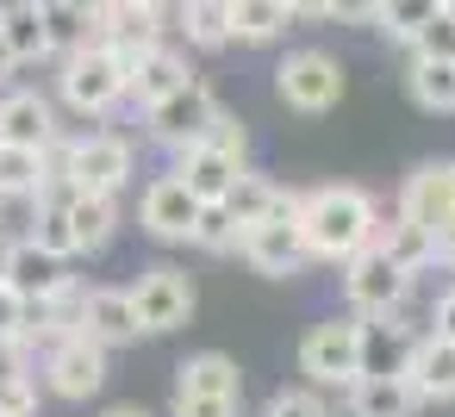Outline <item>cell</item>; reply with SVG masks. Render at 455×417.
<instances>
[{
    "instance_id": "8d00e7d4",
    "label": "cell",
    "mask_w": 455,
    "mask_h": 417,
    "mask_svg": "<svg viewBox=\"0 0 455 417\" xmlns=\"http://www.w3.org/2000/svg\"><path fill=\"white\" fill-rule=\"evenodd\" d=\"M206 144H219V150H231V156H250V131H243L231 113H219V125L206 131Z\"/></svg>"
},
{
    "instance_id": "d6a6232c",
    "label": "cell",
    "mask_w": 455,
    "mask_h": 417,
    "mask_svg": "<svg viewBox=\"0 0 455 417\" xmlns=\"http://www.w3.org/2000/svg\"><path fill=\"white\" fill-rule=\"evenodd\" d=\"M405 57H449V63H455V7H443V13L405 44Z\"/></svg>"
},
{
    "instance_id": "277c9868",
    "label": "cell",
    "mask_w": 455,
    "mask_h": 417,
    "mask_svg": "<svg viewBox=\"0 0 455 417\" xmlns=\"http://www.w3.org/2000/svg\"><path fill=\"white\" fill-rule=\"evenodd\" d=\"M132 144L113 138V131H82V138H63V181L69 193H119L132 181Z\"/></svg>"
},
{
    "instance_id": "44dd1931",
    "label": "cell",
    "mask_w": 455,
    "mask_h": 417,
    "mask_svg": "<svg viewBox=\"0 0 455 417\" xmlns=\"http://www.w3.org/2000/svg\"><path fill=\"white\" fill-rule=\"evenodd\" d=\"M63 206H69V224H76V249L82 256H100L119 237V193H63Z\"/></svg>"
},
{
    "instance_id": "e575fe53",
    "label": "cell",
    "mask_w": 455,
    "mask_h": 417,
    "mask_svg": "<svg viewBox=\"0 0 455 417\" xmlns=\"http://www.w3.org/2000/svg\"><path fill=\"white\" fill-rule=\"evenodd\" d=\"M0 417H38V380L32 374L0 380Z\"/></svg>"
},
{
    "instance_id": "7402d4cb",
    "label": "cell",
    "mask_w": 455,
    "mask_h": 417,
    "mask_svg": "<svg viewBox=\"0 0 455 417\" xmlns=\"http://www.w3.org/2000/svg\"><path fill=\"white\" fill-rule=\"evenodd\" d=\"M374 243L399 262V268H411V274H424V268H436V256H443V237L430 231V224H418V218H405V212H393L380 231H374Z\"/></svg>"
},
{
    "instance_id": "603a6c76",
    "label": "cell",
    "mask_w": 455,
    "mask_h": 417,
    "mask_svg": "<svg viewBox=\"0 0 455 417\" xmlns=\"http://www.w3.org/2000/svg\"><path fill=\"white\" fill-rule=\"evenodd\" d=\"M0 32H7L20 63H44L51 51V20H44V0H0Z\"/></svg>"
},
{
    "instance_id": "1f68e13d",
    "label": "cell",
    "mask_w": 455,
    "mask_h": 417,
    "mask_svg": "<svg viewBox=\"0 0 455 417\" xmlns=\"http://www.w3.org/2000/svg\"><path fill=\"white\" fill-rule=\"evenodd\" d=\"M44 20H51V51H57V57H69V51L94 44V26L69 7V0H44Z\"/></svg>"
},
{
    "instance_id": "d6986e66",
    "label": "cell",
    "mask_w": 455,
    "mask_h": 417,
    "mask_svg": "<svg viewBox=\"0 0 455 417\" xmlns=\"http://www.w3.org/2000/svg\"><path fill=\"white\" fill-rule=\"evenodd\" d=\"M405 380L418 386L424 405H449L455 398V336H443V330L418 336V349L405 361Z\"/></svg>"
},
{
    "instance_id": "5bb4252c",
    "label": "cell",
    "mask_w": 455,
    "mask_h": 417,
    "mask_svg": "<svg viewBox=\"0 0 455 417\" xmlns=\"http://www.w3.org/2000/svg\"><path fill=\"white\" fill-rule=\"evenodd\" d=\"M7 287L32 305V299H57V293H69V287H76V274H69V256H51V249H38L32 237H13Z\"/></svg>"
},
{
    "instance_id": "5b68a950",
    "label": "cell",
    "mask_w": 455,
    "mask_h": 417,
    "mask_svg": "<svg viewBox=\"0 0 455 417\" xmlns=\"http://www.w3.org/2000/svg\"><path fill=\"white\" fill-rule=\"evenodd\" d=\"M299 374L312 386H355L362 380V324L355 318H324L299 336Z\"/></svg>"
},
{
    "instance_id": "8992f818",
    "label": "cell",
    "mask_w": 455,
    "mask_h": 417,
    "mask_svg": "<svg viewBox=\"0 0 455 417\" xmlns=\"http://www.w3.org/2000/svg\"><path fill=\"white\" fill-rule=\"evenodd\" d=\"M219 100H212V88L206 82H181L175 94H163L156 106H144V125H150V138L163 144V150H188V144H206V131L219 125Z\"/></svg>"
},
{
    "instance_id": "2e32d148",
    "label": "cell",
    "mask_w": 455,
    "mask_h": 417,
    "mask_svg": "<svg viewBox=\"0 0 455 417\" xmlns=\"http://www.w3.org/2000/svg\"><path fill=\"white\" fill-rule=\"evenodd\" d=\"M82 330L107 349H125L138 342V311H132V287H88L82 293Z\"/></svg>"
},
{
    "instance_id": "836d02e7",
    "label": "cell",
    "mask_w": 455,
    "mask_h": 417,
    "mask_svg": "<svg viewBox=\"0 0 455 417\" xmlns=\"http://www.w3.org/2000/svg\"><path fill=\"white\" fill-rule=\"evenodd\" d=\"M262 417H331V411H324L318 392H306V386H281V392L262 405Z\"/></svg>"
},
{
    "instance_id": "ba28073f",
    "label": "cell",
    "mask_w": 455,
    "mask_h": 417,
    "mask_svg": "<svg viewBox=\"0 0 455 417\" xmlns=\"http://www.w3.org/2000/svg\"><path fill=\"white\" fill-rule=\"evenodd\" d=\"M132 311H138V330H144V336H169V330H181V324L194 318V280H188L181 268L156 262V268L138 274Z\"/></svg>"
},
{
    "instance_id": "52a82bcc",
    "label": "cell",
    "mask_w": 455,
    "mask_h": 417,
    "mask_svg": "<svg viewBox=\"0 0 455 417\" xmlns=\"http://www.w3.org/2000/svg\"><path fill=\"white\" fill-rule=\"evenodd\" d=\"M275 94L293 113H331L343 100V63L331 51H287L275 69Z\"/></svg>"
},
{
    "instance_id": "d4e9b609",
    "label": "cell",
    "mask_w": 455,
    "mask_h": 417,
    "mask_svg": "<svg viewBox=\"0 0 455 417\" xmlns=\"http://www.w3.org/2000/svg\"><path fill=\"white\" fill-rule=\"evenodd\" d=\"M175 32L188 51H225L231 44V0H175Z\"/></svg>"
},
{
    "instance_id": "9c48e42d",
    "label": "cell",
    "mask_w": 455,
    "mask_h": 417,
    "mask_svg": "<svg viewBox=\"0 0 455 417\" xmlns=\"http://www.w3.org/2000/svg\"><path fill=\"white\" fill-rule=\"evenodd\" d=\"M107 342H94L88 330H76V336H63L57 349H44V386L57 392V398H69V405H82V398H94L100 386H107Z\"/></svg>"
},
{
    "instance_id": "b9f144b4",
    "label": "cell",
    "mask_w": 455,
    "mask_h": 417,
    "mask_svg": "<svg viewBox=\"0 0 455 417\" xmlns=\"http://www.w3.org/2000/svg\"><path fill=\"white\" fill-rule=\"evenodd\" d=\"M20 69H26V63L13 57V44H7V32H0V88H7V82H13Z\"/></svg>"
},
{
    "instance_id": "7dc6e473",
    "label": "cell",
    "mask_w": 455,
    "mask_h": 417,
    "mask_svg": "<svg viewBox=\"0 0 455 417\" xmlns=\"http://www.w3.org/2000/svg\"><path fill=\"white\" fill-rule=\"evenodd\" d=\"M443 7H455V0H443Z\"/></svg>"
},
{
    "instance_id": "6da1fadb",
    "label": "cell",
    "mask_w": 455,
    "mask_h": 417,
    "mask_svg": "<svg viewBox=\"0 0 455 417\" xmlns=\"http://www.w3.org/2000/svg\"><path fill=\"white\" fill-rule=\"evenodd\" d=\"M293 218H299V231H306V243H312L318 262H349V256L368 249L374 231H380V206H374L362 187H349V181L306 187Z\"/></svg>"
},
{
    "instance_id": "4316f807",
    "label": "cell",
    "mask_w": 455,
    "mask_h": 417,
    "mask_svg": "<svg viewBox=\"0 0 455 417\" xmlns=\"http://www.w3.org/2000/svg\"><path fill=\"white\" fill-rule=\"evenodd\" d=\"M287 26H293L287 0H231V44L262 51V44H275Z\"/></svg>"
},
{
    "instance_id": "f1b7e54d",
    "label": "cell",
    "mask_w": 455,
    "mask_h": 417,
    "mask_svg": "<svg viewBox=\"0 0 455 417\" xmlns=\"http://www.w3.org/2000/svg\"><path fill=\"white\" fill-rule=\"evenodd\" d=\"M38 249H51V256H82L76 249V224H69V206H63V193L57 200H38V212H32V231H26Z\"/></svg>"
},
{
    "instance_id": "4fadbf2b",
    "label": "cell",
    "mask_w": 455,
    "mask_h": 417,
    "mask_svg": "<svg viewBox=\"0 0 455 417\" xmlns=\"http://www.w3.org/2000/svg\"><path fill=\"white\" fill-rule=\"evenodd\" d=\"M94 44H107L119 63L138 69V57L163 44V13L138 7V0H107V13H100V26H94Z\"/></svg>"
},
{
    "instance_id": "484cf974",
    "label": "cell",
    "mask_w": 455,
    "mask_h": 417,
    "mask_svg": "<svg viewBox=\"0 0 455 417\" xmlns=\"http://www.w3.org/2000/svg\"><path fill=\"white\" fill-rule=\"evenodd\" d=\"M181 82H194V75H188V57L169 51V44H156V51H144L138 69H132V100H138V106H156V100L175 94Z\"/></svg>"
},
{
    "instance_id": "8fae6325",
    "label": "cell",
    "mask_w": 455,
    "mask_h": 417,
    "mask_svg": "<svg viewBox=\"0 0 455 417\" xmlns=\"http://www.w3.org/2000/svg\"><path fill=\"white\" fill-rule=\"evenodd\" d=\"M200 206H206V200L169 169V175H156V181L144 187V200H138V224H144L156 243H194Z\"/></svg>"
},
{
    "instance_id": "9a60e30c",
    "label": "cell",
    "mask_w": 455,
    "mask_h": 417,
    "mask_svg": "<svg viewBox=\"0 0 455 417\" xmlns=\"http://www.w3.org/2000/svg\"><path fill=\"white\" fill-rule=\"evenodd\" d=\"M243 169H250V156H231V150H219V144H188V150H175V175H181L206 206L225 200Z\"/></svg>"
},
{
    "instance_id": "83f0119b",
    "label": "cell",
    "mask_w": 455,
    "mask_h": 417,
    "mask_svg": "<svg viewBox=\"0 0 455 417\" xmlns=\"http://www.w3.org/2000/svg\"><path fill=\"white\" fill-rule=\"evenodd\" d=\"M405 94H411L424 113H455V63H449V57H411Z\"/></svg>"
},
{
    "instance_id": "4dcf8cb0",
    "label": "cell",
    "mask_w": 455,
    "mask_h": 417,
    "mask_svg": "<svg viewBox=\"0 0 455 417\" xmlns=\"http://www.w3.org/2000/svg\"><path fill=\"white\" fill-rule=\"evenodd\" d=\"M237 243H243V224L231 218V206H225V200L200 206V224H194V249H206V256H231Z\"/></svg>"
},
{
    "instance_id": "cb8c5ba5",
    "label": "cell",
    "mask_w": 455,
    "mask_h": 417,
    "mask_svg": "<svg viewBox=\"0 0 455 417\" xmlns=\"http://www.w3.org/2000/svg\"><path fill=\"white\" fill-rule=\"evenodd\" d=\"M175 392H206V398H243V374L225 349H200L175 367Z\"/></svg>"
},
{
    "instance_id": "f35d334b",
    "label": "cell",
    "mask_w": 455,
    "mask_h": 417,
    "mask_svg": "<svg viewBox=\"0 0 455 417\" xmlns=\"http://www.w3.org/2000/svg\"><path fill=\"white\" fill-rule=\"evenodd\" d=\"M20 330H26V299H20L13 287H0V342L20 336Z\"/></svg>"
},
{
    "instance_id": "7bdbcfd3",
    "label": "cell",
    "mask_w": 455,
    "mask_h": 417,
    "mask_svg": "<svg viewBox=\"0 0 455 417\" xmlns=\"http://www.w3.org/2000/svg\"><path fill=\"white\" fill-rule=\"evenodd\" d=\"M7 262H13V237L0 231V287H7Z\"/></svg>"
},
{
    "instance_id": "bcb514c9",
    "label": "cell",
    "mask_w": 455,
    "mask_h": 417,
    "mask_svg": "<svg viewBox=\"0 0 455 417\" xmlns=\"http://www.w3.org/2000/svg\"><path fill=\"white\" fill-rule=\"evenodd\" d=\"M0 150H7V131H0Z\"/></svg>"
},
{
    "instance_id": "7c38bea8",
    "label": "cell",
    "mask_w": 455,
    "mask_h": 417,
    "mask_svg": "<svg viewBox=\"0 0 455 417\" xmlns=\"http://www.w3.org/2000/svg\"><path fill=\"white\" fill-rule=\"evenodd\" d=\"M399 212L418 218V224H430L443 243H455V162H418L405 175Z\"/></svg>"
},
{
    "instance_id": "ee69618b",
    "label": "cell",
    "mask_w": 455,
    "mask_h": 417,
    "mask_svg": "<svg viewBox=\"0 0 455 417\" xmlns=\"http://www.w3.org/2000/svg\"><path fill=\"white\" fill-rule=\"evenodd\" d=\"M100 417H150V411H144V405H107Z\"/></svg>"
},
{
    "instance_id": "f6af8a7d",
    "label": "cell",
    "mask_w": 455,
    "mask_h": 417,
    "mask_svg": "<svg viewBox=\"0 0 455 417\" xmlns=\"http://www.w3.org/2000/svg\"><path fill=\"white\" fill-rule=\"evenodd\" d=\"M138 7H150V13H175V0H138Z\"/></svg>"
},
{
    "instance_id": "7a4b0ae2",
    "label": "cell",
    "mask_w": 455,
    "mask_h": 417,
    "mask_svg": "<svg viewBox=\"0 0 455 417\" xmlns=\"http://www.w3.org/2000/svg\"><path fill=\"white\" fill-rule=\"evenodd\" d=\"M57 94H63L69 113H82V119H107L119 100H132V63H119L107 44H82V51L63 57V69H57Z\"/></svg>"
},
{
    "instance_id": "f546056e",
    "label": "cell",
    "mask_w": 455,
    "mask_h": 417,
    "mask_svg": "<svg viewBox=\"0 0 455 417\" xmlns=\"http://www.w3.org/2000/svg\"><path fill=\"white\" fill-rule=\"evenodd\" d=\"M436 13H443V0H380V20H374V26H380L393 44H411Z\"/></svg>"
},
{
    "instance_id": "74e56055",
    "label": "cell",
    "mask_w": 455,
    "mask_h": 417,
    "mask_svg": "<svg viewBox=\"0 0 455 417\" xmlns=\"http://www.w3.org/2000/svg\"><path fill=\"white\" fill-rule=\"evenodd\" d=\"M331 20L337 26H374L380 20V0H331Z\"/></svg>"
},
{
    "instance_id": "ac0fdd59",
    "label": "cell",
    "mask_w": 455,
    "mask_h": 417,
    "mask_svg": "<svg viewBox=\"0 0 455 417\" xmlns=\"http://www.w3.org/2000/svg\"><path fill=\"white\" fill-rule=\"evenodd\" d=\"M0 131L7 144H26V150H51L63 131H57V106L32 88H7L0 94Z\"/></svg>"
},
{
    "instance_id": "3957f363",
    "label": "cell",
    "mask_w": 455,
    "mask_h": 417,
    "mask_svg": "<svg viewBox=\"0 0 455 417\" xmlns=\"http://www.w3.org/2000/svg\"><path fill=\"white\" fill-rule=\"evenodd\" d=\"M411 293H418V274L399 268L380 243H368V249H355V256L343 262V299H349L362 318H387V311H399Z\"/></svg>"
},
{
    "instance_id": "d590c367",
    "label": "cell",
    "mask_w": 455,
    "mask_h": 417,
    "mask_svg": "<svg viewBox=\"0 0 455 417\" xmlns=\"http://www.w3.org/2000/svg\"><path fill=\"white\" fill-rule=\"evenodd\" d=\"M175 417H237V398H206V392H175Z\"/></svg>"
},
{
    "instance_id": "e0dca14e",
    "label": "cell",
    "mask_w": 455,
    "mask_h": 417,
    "mask_svg": "<svg viewBox=\"0 0 455 417\" xmlns=\"http://www.w3.org/2000/svg\"><path fill=\"white\" fill-rule=\"evenodd\" d=\"M418 336H430V330L405 324L399 311H387V318H362V374H405Z\"/></svg>"
},
{
    "instance_id": "ab89813d",
    "label": "cell",
    "mask_w": 455,
    "mask_h": 417,
    "mask_svg": "<svg viewBox=\"0 0 455 417\" xmlns=\"http://www.w3.org/2000/svg\"><path fill=\"white\" fill-rule=\"evenodd\" d=\"M430 311H436V330H443V336H455V287H443Z\"/></svg>"
},
{
    "instance_id": "60d3db41",
    "label": "cell",
    "mask_w": 455,
    "mask_h": 417,
    "mask_svg": "<svg viewBox=\"0 0 455 417\" xmlns=\"http://www.w3.org/2000/svg\"><path fill=\"white\" fill-rule=\"evenodd\" d=\"M287 13L299 26H312V20H331V0H287Z\"/></svg>"
},
{
    "instance_id": "ffe728a7",
    "label": "cell",
    "mask_w": 455,
    "mask_h": 417,
    "mask_svg": "<svg viewBox=\"0 0 455 417\" xmlns=\"http://www.w3.org/2000/svg\"><path fill=\"white\" fill-rule=\"evenodd\" d=\"M418 386L405 374H362L349 386V417H418Z\"/></svg>"
},
{
    "instance_id": "30bf717a",
    "label": "cell",
    "mask_w": 455,
    "mask_h": 417,
    "mask_svg": "<svg viewBox=\"0 0 455 417\" xmlns=\"http://www.w3.org/2000/svg\"><path fill=\"white\" fill-rule=\"evenodd\" d=\"M243 262L262 274V280H293V274H306L318 256H312V243H306V231H299V218H268V224H250L243 231Z\"/></svg>"
}]
</instances>
